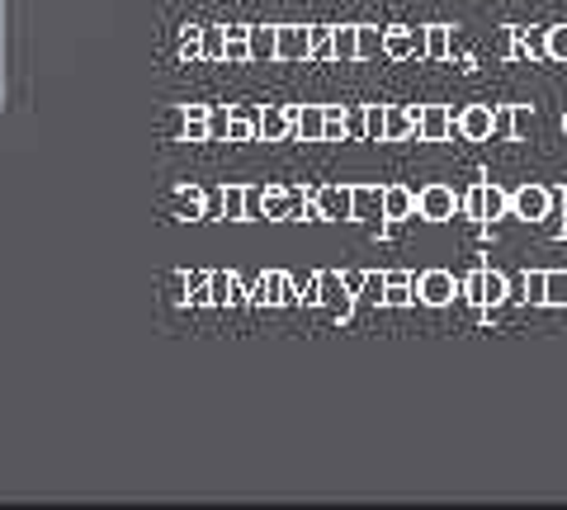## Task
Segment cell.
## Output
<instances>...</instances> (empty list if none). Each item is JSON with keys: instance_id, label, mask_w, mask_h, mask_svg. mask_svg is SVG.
Returning <instances> with one entry per match:
<instances>
[{"instance_id": "1", "label": "cell", "mask_w": 567, "mask_h": 510, "mask_svg": "<svg viewBox=\"0 0 567 510\" xmlns=\"http://www.w3.org/2000/svg\"><path fill=\"white\" fill-rule=\"evenodd\" d=\"M548 214H554V195H548L544 185H520V189H511V218H520V222H544Z\"/></svg>"}, {"instance_id": "2", "label": "cell", "mask_w": 567, "mask_h": 510, "mask_svg": "<svg viewBox=\"0 0 567 510\" xmlns=\"http://www.w3.org/2000/svg\"><path fill=\"white\" fill-rule=\"evenodd\" d=\"M412 293L421 298L425 308H450L458 293V279L450 270H425L421 279H412Z\"/></svg>"}, {"instance_id": "3", "label": "cell", "mask_w": 567, "mask_h": 510, "mask_svg": "<svg viewBox=\"0 0 567 510\" xmlns=\"http://www.w3.org/2000/svg\"><path fill=\"white\" fill-rule=\"evenodd\" d=\"M454 214H458V199H454L450 185H425L421 195H416V218H425V222H450Z\"/></svg>"}, {"instance_id": "4", "label": "cell", "mask_w": 567, "mask_h": 510, "mask_svg": "<svg viewBox=\"0 0 567 510\" xmlns=\"http://www.w3.org/2000/svg\"><path fill=\"white\" fill-rule=\"evenodd\" d=\"M445 137H454V110H445V104H421L416 143H445Z\"/></svg>"}, {"instance_id": "5", "label": "cell", "mask_w": 567, "mask_h": 510, "mask_svg": "<svg viewBox=\"0 0 567 510\" xmlns=\"http://www.w3.org/2000/svg\"><path fill=\"white\" fill-rule=\"evenodd\" d=\"M416 118H421V104H388L383 110V143H406L416 137Z\"/></svg>"}, {"instance_id": "6", "label": "cell", "mask_w": 567, "mask_h": 510, "mask_svg": "<svg viewBox=\"0 0 567 510\" xmlns=\"http://www.w3.org/2000/svg\"><path fill=\"white\" fill-rule=\"evenodd\" d=\"M379 214L388 218V222H406L416 214V195L406 185H388L383 195H379Z\"/></svg>"}, {"instance_id": "7", "label": "cell", "mask_w": 567, "mask_h": 510, "mask_svg": "<svg viewBox=\"0 0 567 510\" xmlns=\"http://www.w3.org/2000/svg\"><path fill=\"white\" fill-rule=\"evenodd\" d=\"M454 128L464 133L468 143H492V110L487 104H468V110L454 118Z\"/></svg>"}, {"instance_id": "8", "label": "cell", "mask_w": 567, "mask_h": 510, "mask_svg": "<svg viewBox=\"0 0 567 510\" xmlns=\"http://www.w3.org/2000/svg\"><path fill=\"white\" fill-rule=\"evenodd\" d=\"M421 58H431V62L454 58V29L450 24H425L421 29Z\"/></svg>"}, {"instance_id": "9", "label": "cell", "mask_w": 567, "mask_h": 510, "mask_svg": "<svg viewBox=\"0 0 567 510\" xmlns=\"http://www.w3.org/2000/svg\"><path fill=\"white\" fill-rule=\"evenodd\" d=\"M383 52L393 62L421 58V29H383Z\"/></svg>"}, {"instance_id": "10", "label": "cell", "mask_w": 567, "mask_h": 510, "mask_svg": "<svg viewBox=\"0 0 567 510\" xmlns=\"http://www.w3.org/2000/svg\"><path fill=\"white\" fill-rule=\"evenodd\" d=\"M308 43H312V33H308V29H298V24L275 29V58H284V62L308 58Z\"/></svg>"}, {"instance_id": "11", "label": "cell", "mask_w": 567, "mask_h": 510, "mask_svg": "<svg viewBox=\"0 0 567 510\" xmlns=\"http://www.w3.org/2000/svg\"><path fill=\"white\" fill-rule=\"evenodd\" d=\"M317 289H322L317 298H322V303H327L336 316H350V308H354V293L341 284V279H336V274H322V279H317Z\"/></svg>"}, {"instance_id": "12", "label": "cell", "mask_w": 567, "mask_h": 510, "mask_svg": "<svg viewBox=\"0 0 567 510\" xmlns=\"http://www.w3.org/2000/svg\"><path fill=\"white\" fill-rule=\"evenodd\" d=\"M312 214L317 218H350V189H341V185L322 189V195L312 199Z\"/></svg>"}, {"instance_id": "13", "label": "cell", "mask_w": 567, "mask_h": 510, "mask_svg": "<svg viewBox=\"0 0 567 510\" xmlns=\"http://www.w3.org/2000/svg\"><path fill=\"white\" fill-rule=\"evenodd\" d=\"M511 298H516V303L539 308V303H544V270H525L520 284H511Z\"/></svg>"}, {"instance_id": "14", "label": "cell", "mask_w": 567, "mask_h": 510, "mask_svg": "<svg viewBox=\"0 0 567 510\" xmlns=\"http://www.w3.org/2000/svg\"><path fill=\"white\" fill-rule=\"evenodd\" d=\"M496 218H511V189L487 185L483 189V222H496Z\"/></svg>"}, {"instance_id": "15", "label": "cell", "mask_w": 567, "mask_h": 510, "mask_svg": "<svg viewBox=\"0 0 567 510\" xmlns=\"http://www.w3.org/2000/svg\"><path fill=\"white\" fill-rule=\"evenodd\" d=\"M379 195L383 189H369V185L350 189V218H379Z\"/></svg>"}, {"instance_id": "16", "label": "cell", "mask_w": 567, "mask_h": 510, "mask_svg": "<svg viewBox=\"0 0 567 510\" xmlns=\"http://www.w3.org/2000/svg\"><path fill=\"white\" fill-rule=\"evenodd\" d=\"M544 308H567V270H544Z\"/></svg>"}, {"instance_id": "17", "label": "cell", "mask_w": 567, "mask_h": 510, "mask_svg": "<svg viewBox=\"0 0 567 510\" xmlns=\"http://www.w3.org/2000/svg\"><path fill=\"white\" fill-rule=\"evenodd\" d=\"M379 303H388V308H412V303H416V293H412V279H388Z\"/></svg>"}, {"instance_id": "18", "label": "cell", "mask_w": 567, "mask_h": 510, "mask_svg": "<svg viewBox=\"0 0 567 510\" xmlns=\"http://www.w3.org/2000/svg\"><path fill=\"white\" fill-rule=\"evenodd\" d=\"M383 52V33L369 24H354V58H379Z\"/></svg>"}, {"instance_id": "19", "label": "cell", "mask_w": 567, "mask_h": 510, "mask_svg": "<svg viewBox=\"0 0 567 510\" xmlns=\"http://www.w3.org/2000/svg\"><path fill=\"white\" fill-rule=\"evenodd\" d=\"M492 137H496V143L516 137V104H496V110H492Z\"/></svg>"}, {"instance_id": "20", "label": "cell", "mask_w": 567, "mask_h": 510, "mask_svg": "<svg viewBox=\"0 0 567 510\" xmlns=\"http://www.w3.org/2000/svg\"><path fill=\"white\" fill-rule=\"evenodd\" d=\"M483 289H487V308H502L511 298V279L502 270H483Z\"/></svg>"}, {"instance_id": "21", "label": "cell", "mask_w": 567, "mask_h": 510, "mask_svg": "<svg viewBox=\"0 0 567 510\" xmlns=\"http://www.w3.org/2000/svg\"><path fill=\"white\" fill-rule=\"evenodd\" d=\"M544 58L548 62H567V24H548L544 29Z\"/></svg>"}, {"instance_id": "22", "label": "cell", "mask_w": 567, "mask_h": 510, "mask_svg": "<svg viewBox=\"0 0 567 510\" xmlns=\"http://www.w3.org/2000/svg\"><path fill=\"white\" fill-rule=\"evenodd\" d=\"M246 52H251V58H275V29H251L246 33Z\"/></svg>"}, {"instance_id": "23", "label": "cell", "mask_w": 567, "mask_h": 510, "mask_svg": "<svg viewBox=\"0 0 567 510\" xmlns=\"http://www.w3.org/2000/svg\"><path fill=\"white\" fill-rule=\"evenodd\" d=\"M483 189H487V180H477V185L468 189V195L458 199V214L473 218V222H483Z\"/></svg>"}, {"instance_id": "24", "label": "cell", "mask_w": 567, "mask_h": 510, "mask_svg": "<svg viewBox=\"0 0 567 510\" xmlns=\"http://www.w3.org/2000/svg\"><path fill=\"white\" fill-rule=\"evenodd\" d=\"M458 293L468 298L473 308H487V289H483V270H473L468 279H458Z\"/></svg>"}, {"instance_id": "25", "label": "cell", "mask_w": 567, "mask_h": 510, "mask_svg": "<svg viewBox=\"0 0 567 510\" xmlns=\"http://www.w3.org/2000/svg\"><path fill=\"white\" fill-rule=\"evenodd\" d=\"M331 58L360 62V58H354V29H336V33H331Z\"/></svg>"}, {"instance_id": "26", "label": "cell", "mask_w": 567, "mask_h": 510, "mask_svg": "<svg viewBox=\"0 0 567 510\" xmlns=\"http://www.w3.org/2000/svg\"><path fill=\"white\" fill-rule=\"evenodd\" d=\"M260 303H284V298H289V279H284V274H270V279H265V284H260Z\"/></svg>"}, {"instance_id": "27", "label": "cell", "mask_w": 567, "mask_h": 510, "mask_svg": "<svg viewBox=\"0 0 567 510\" xmlns=\"http://www.w3.org/2000/svg\"><path fill=\"white\" fill-rule=\"evenodd\" d=\"M383 110L388 104H364V137H374V143H383Z\"/></svg>"}, {"instance_id": "28", "label": "cell", "mask_w": 567, "mask_h": 510, "mask_svg": "<svg viewBox=\"0 0 567 510\" xmlns=\"http://www.w3.org/2000/svg\"><path fill=\"white\" fill-rule=\"evenodd\" d=\"M293 128H303V137H322V110H303L293 118Z\"/></svg>"}, {"instance_id": "29", "label": "cell", "mask_w": 567, "mask_h": 510, "mask_svg": "<svg viewBox=\"0 0 567 510\" xmlns=\"http://www.w3.org/2000/svg\"><path fill=\"white\" fill-rule=\"evenodd\" d=\"M322 137H346V110H322Z\"/></svg>"}, {"instance_id": "30", "label": "cell", "mask_w": 567, "mask_h": 510, "mask_svg": "<svg viewBox=\"0 0 567 510\" xmlns=\"http://www.w3.org/2000/svg\"><path fill=\"white\" fill-rule=\"evenodd\" d=\"M383 284H388V274H364L360 298H369V303H379V298H383Z\"/></svg>"}, {"instance_id": "31", "label": "cell", "mask_w": 567, "mask_h": 510, "mask_svg": "<svg viewBox=\"0 0 567 510\" xmlns=\"http://www.w3.org/2000/svg\"><path fill=\"white\" fill-rule=\"evenodd\" d=\"M346 137H364V110H346Z\"/></svg>"}, {"instance_id": "32", "label": "cell", "mask_w": 567, "mask_h": 510, "mask_svg": "<svg viewBox=\"0 0 567 510\" xmlns=\"http://www.w3.org/2000/svg\"><path fill=\"white\" fill-rule=\"evenodd\" d=\"M529 128H535V110H525V104H516V137H525Z\"/></svg>"}, {"instance_id": "33", "label": "cell", "mask_w": 567, "mask_h": 510, "mask_svg": "<svg viewBox=\"0 0 567 510\" xmlns=\"http://www.w3.org/2000/svg\"><path fill=\"white\" fill-rule=\"evenodd\" d=\"M554 204L563 208V218H567V185H563V189H558V195H554Z\"/></svg>"}, {"instance_id": "34", "label": "cell", "mask_w": 567, "mask_h": 510, "mask_svg": "<svg viewBox=\"0 0 567 510\" xmlns=\"http://www.w3.org/2000/svg\"><path fill=\"white\" fill-rule=\"evenodd\" d=\"M563 137H567V110H563Z\"/></svg>"}]
</instances>
